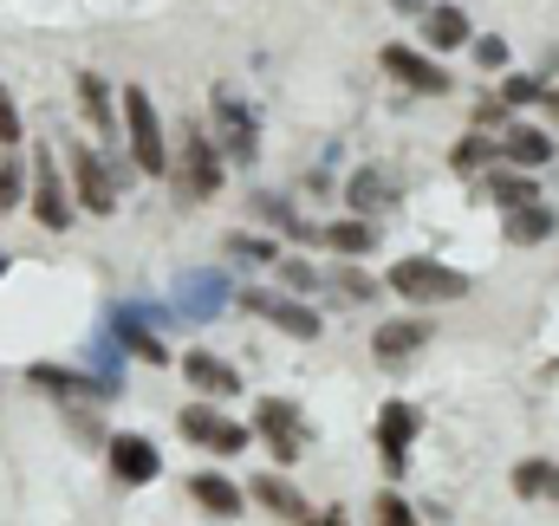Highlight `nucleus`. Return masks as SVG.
I'll list each match as a JSON object with an SVG mask.
<instances>
[{
  "mask_svg": "<svg viewBox=\"0 0 559 526\" xmlns=\"http://www.w3.org/2000/svg\"><path fill=\"white\" fill-rule=\"evenodd\" d=\"M391 286H397L411 306H449V299H462V292H468V279H462L455 266L423 261V254H411V261L391 266Z\"/></svg>",
  "mask_w": 559,
  "mask_h": 526,
  "instance_id": "obj_1",
  "label": "nucleus"
},
{
  "mask_svg": "<svg viewBox=\"0 0 559 526\" xmlns=\"http://www.w3.org/2000/svg\"><path fill=\"white\" fill-rule=\"evenodd\" d=\"M124 131H131V156L143 176H169V143H163V118L143 92H124Z\"/></svg>",
  "mask_w": 559,
  "mask_h": 526,
  "instance_id": "obj_2",
  "label": "nucleus"
},
{
  "mask_svg": "<svg viewBox=\"0 0 559 526\" xmlns=\"http://www.w3.org/2000/svg\"><path fill=\"white\" fill-rule=\"evenodd\" d=\"M176 429H182L195 449H215V455H241V449H248V422H235V416H222V409H209V403H189V409L176 416Z\"/></svg>",
  "mask_w": 559,
  "mask_h": 526,
  "instance_id": "obj_3",
  "label": "nucleus"
},
{
  "mask_svg": "<svg viewBox=\"0 0 559 526\" xmlns=\"http://www.w3.org/2000/svg\"><path fill=\"white\" fill-rule=\"evenodd\" d=\"M384 72H391L404 92H417V98H442V92H449V72H442L429 52H417V46H384Z\"/></svg>",
  "mask_w": 559,
  "mask_h": 526,
  "instance_id": "obj_4",
  "label": "nucleus"
},
{
  "mask_svg": "<svg viewBox=\"0 0 559 526\" xmlns=\"http://www.w3.org/2000/svg\"><path fill=\"white\" fill-rule=\"evenodd\" d=\"M33 215H39V228H72V195H66V182H59V163L39 150V163H33Z\"/></svg>",
  "mask_w": 559,
  "mask_h": 526,
  "instance_id": "obj_5",
  "label": "nucleus"
},
{
  "mask_svg": "<svg viewBox=\"0 0 559 526\" xmlns=\"http://www.w3.org/2000/svg\"><path fill=\"white\" fill-rule=\"evenodd\" d=\"M66 163H72V189H79V208H92V215H118V189H111L105 163H98L92 150H66Z\"/></svg>",
  "mask_w": 559,
  "mask_h": 526,
  "instance_id": "obj_6",
  "label": "nucleus"
},
{
  "mask_svg": "<svg viewBox=\"0 0 559 526\" xmlns=\"http://www.w3.org/2000/svg\"><path fill=\"white\" fill-rule=\"evenodd\" d=\"M254 429L267 435V449H274L280 468H293V462H299V409H293V403L267 396V403L254 409Z\"/></svg>",
  "mask_w": 559,
  "mask_h": 526,
  "instance_id": "obj_7",
  "label": "nucleus"
},
{
  "mask_svg": "<svg viewBox=\"0 0 559 526\" xmlns=\"http://www.w3.org/2000/svg\"><path fill=\"white\" fill-rule=\"evenodd\" d=\"M222 189V150L189 124V143H182V195H215Z\"/></svg>",
  "mask_w": 559,
  "mask_h": 526,
  "instance_id": "obj_8",
  "label": "nucleus"
},
{
  "mask_svg": "<svg viewBox=\"0 0 559 526\" xmlns=\"http://www.w3.org/2000/svg\"><path fill=\"white\" fill-rule=\"evenodd\" d=\"M111 475H118L124 488L156 481V475H163V455H156V442H143V435H111Z\"/></svg>",
  "mask_w": 559,
  "mask_h": 526,
  "instance_id": "obj_9",
  "label": "nucleus"
},
{
  "mask_svg": "<svg viewBox=\"0 0 559 526\" xmlns=\"http://www.w3.org/2000/svg\"><path fill=\"white\" fill-rule=\"evenodd\" d=\"M411 442H417V409H411V403H384V416H378V449H384V468H391V475H404Z\"/></svg>",
  "mask_w": 559,
  "mask_h": 526,
  "instance_id": "obj_10",
  "label": "nucleus"
},
{
  "mask_svg": "<svg viewBox=\"0 0 559 526\" xmlns=\"http://www.w3.org/2000/svg\"><path fill=\"white\" fill-rule=\"evenodd\" d=\"M248 312L274 319L280 332H293V338H319V312H306V306L286 299V292H248Z\"/></svg>",
  "mask_w": 559,
  "mask_h": 526,
  "instance_id": "obj_11",
  "label": "nucleus"
},
{
  "mask_svg": "<svg viewBox=\"0 0 559 526\" xmlns=\"http://www.w3.org/2000/svg\"><path fill=\"white\" fill-rule=\"evenodd\" d=\"M495 143H501V156H508L514 169H540V163H554V136L534 131V124H514V118H508Z\"/></svg>",
  "mask_w": 559,
  "mask_h": 526,
  "instance_id": "obj_12",
  "label": "nucleus"
},
{
  "mask_svg": "<svg viewBox=\"0 0 559 526\" xmlns=\"http://www.w3.org/2000/svg\"><path fill=\"white\" fill-rule=\"evenodd\" d=\"M182 378L202 396H235L241 391V371H235L228 358H215V351H189V358H182Z\"/></svg>",
  "mask_w": 559,
  "mask_h": 526,
  "instance_id": "obj_13",
  "label": "nucleus"
},
{
  "mask_svg": "<svg viewBox=\"0 0 559 526\" xmlns=\"http://www.w3.org/2000/svg\"><path fill=\"white\" fill-rule=\"evenodd\" d=\"M215 118H222V156H235V163H248V156L261 150V131H254V118H248V111H241V105H235L228 92L215 98Z\"/></svg>",
  "mask_w": 559,
  "mask_h": 526,
  "instance_id": "obj_14",
  "label": "nucleus"
},
{
  "mask_svg": "<svg viewBox=\"0 0 559 526\" xmlns=\"http://www.w3.org/2000/svg\"><path fill=\"white\" fill-rule=\"evenodd\" d=\"M554 228H559V208H547L540 195L521 202V208H508V241H514V248H534V241H547Z\"/></svg>",
  "mask_w": 559,
  "mask_h": 526,
  "instance_id": "obj_15",
  "label": "nucleus"
},
{
  "mask_svg": "<svg viewBox=\"0 0 559 526\" xmlns=\"http://www.w3.org/2000/svg\"><path fill=\"white\" fill-rule=\"evenodd\" d=\"M423 338H429V325H423V319H391V325H378L371 351H378V364H404Z\"/></svg>",
  "mask_w": 559,
  "mask_h": 526,
  "instance_id": "obj_16",
  "label": "nucleus"
},
{
  "mask_svg": "<svg viewBox=\"0 0 559 526\" xmlns=\"http://www.w3.org/2000/svg\"><path fill=\"white\" fill-rule=\"evenodd\" d=\"M189 494H195V507H209L215 521H235V514L248 507V501H241V488H235L228 475H195V481H189Z\"/></svg>",
  "mask_w": 559,
  "mask_h": 526,
  "instance_id": "obj_17",
  "label": "nucleus"
},
{
  "mask_svg": "<svg viewBox=\"0 0 559 526\" xmlns=\"http://www.w3.org/2000/svg\"><path fill=\"white\" fill-rule=\"evenodd\" d=\"M423 33H429V46H436V52H455V46H468V39H475V26H468V13H462V7H429Z\"/></svg>",
  "mask_w": 559,
  "mask_h": 526,
  "instance_id": "obj_18",
  "label": "nucleus"
},
{
  "mask_svg": "<svg viewBox=\"0 0 559 526\" xmlns=\"http://www.w3.org/2000/svg\"><path fill=\"white\" fill-rule=\"evenodd\" d=\"M495 156H501V143H495L488 131H468L462 143H455V150H449V163H455L462 176H481V169H488Z\"/></svg>",
  "mask_w": 559,
  "mask_h": 526,
  "instance_id": "obj_19",
  "label": "nucleus"
},
{
  "mask_svg": "<svg viewBox=\"0 0 559 526\" xmlns=\"http://www.w3.org/2000/svg\"><path fill=\"white\" fill-rule=\"evenodd\" d=\"M391 195H397V182H391L384 169H358V176H352V189H345V202H352V208H384Z\"/></svg>",
  "mask_w": 559,
  "mask_h": 526,
  "instance_id": "obj_20",
  "label": "nucleus"
},
{
  "mask_svg": "<svg viewBox=\"0 0 559 526\" xmlns=\"http://www.w3.org/2000/svg\"><path fill=\"white\" fill-rule=\"evenodd\" d=\"M514 488H521L527 501H559V468L554 462H521V468H514Z\"/></svg>",
  "mask_w": 559,
  "mask_h": 526,
  "instance_id": "obj_21",
  "label": "nucleus"
},
{
  "mask_svg": "<svg viewBox=\"0 0 559 526\" xmlns=\"http://www.w3.org/2000/svg\"><path fill=\"white\" fill-rule=\"evenodd\" d=\"M319 241H325L332 254H365V248L378 241V228H371V222H332V228H325Z\"/></svg>",
  "mask_w": 559,
  "mask_h": 526,
  "instance_id": "obj_22",
  "label": "nucleus"
},
{
  "mask_svg": "<svg viewBox=\"0 0 559 526\" xmlns=\"http://www.w3.org/2000/svg\"><path fill=\"white\" fill-rule=\"evenodd\" d=\"M79 98H85V118H92V131L105 136V131H111V85H105L98 72H85V79H79Z\"/></svg>",
  "mask_w": 559,
  "mask_h": 526,
  "instance_id": "obj_23",
  "label": "nucleus"
},
{
  "mask_svg": "<svg viewBox=\"0 0 559 526\" xmlns=\"http://www.w3.org/2000/svg\"><path fill=\"white\" fill-rule=\"evenodd\" d=\"M254 501H267V507H280L286 521H306V501L280 481V475H267V481H254Z\"/></svg>",
  "mask_w": 559,
  "mask_h": 526,
  "instance_id": "obj_24",
  "label": "nucleus"
},
{
  "mask_svg": "<svg viewBox=\"0 0 559 526\" xmlns=\"http://www.w3.org/2000/svg\"><path fill=\"white\" fill-rule=\"evenodd\" d=\"M26 378H33V384H46V391H59V396H98V384H92V378H72V371H52V364H33Z\"/></svg>",
  "mask_w": 559,
  "mask_h": 526,
  "instance_id": "obj_25",
  "label": "nucleus"
},
{
  "mask_svg": "<svg viewBox=\"0 0 559 526\" xmlns=\"http://www.w3.org/2000/svg\"><path fill=\"white\" fill-rule=\"evenodd\" d=\"M495 195H501V208H521V202H534V182L501 169V176H495Z\"/></svg>",
  "mask_w": 559,
  "mask_h": 526,
  "instance_id": "obj_26",
  "label": "nucleus"
},
{
  "mask_svg": "<svg viewBox=\"0 0 559 526\" xmlns=\"http://www.w3.org/2000/svg\"><path fill=\"white\" fill-rule=\"evenodd\" d=\"M20 189H26V169L20 163H0V215L20 208Z\"/></svg>",
  "mask_w": 559,
  "mask_h": 526,
  "instance_id": "obj_27",
  "label": "nucleus"
},
{
  "mask_svg": "<svg viewBox=\"0 0 559 526\" xmlns=\"http://www.w3.org/2000/svg\"><path fill=\"white\" fill-rule=\"evenodd\" d=\"M468 46H475V65H488V72L508 65V39H468Z\"/></svg>",
  "mask_w": 559,
  "mask_h": 526,
  "instance_id": "obj_28",
  "label": "nucleus"
},
{
  "mask_svg": "<svg viewBox=\"0 0 559 526\" xmlns=\"http://www.w3.org/2000/svg\"><path fill=\"white\" fill-rule=\"evenodd\" d=\"M495 98H501V105H534V98H540V79H508Z\"/></svg>",
  "mask_w": 559,
  "mask_h": 526,
  "instance_id": "obj_29",
  "label": "nucleus"
},
{
  "mask_svg": "<svg viewBox=\"0 0 559 526\" xmlns=\"http://www.w3.org/2000/svg\"><path fill=\"white\" fill-rule=\"evenodd\" d=\"M13 143H20V111H13V98L0 85V150H13Z\"/></svg>",
  "mask_w": 559,
  "mask_h": 526,
  "instance_id": "obj_30",
  "label": "nucleus"
},
{
  "mask_svg": "<svg viewBox=\"0 0 559 526\" xmlns=\"http://www.w3.org/2000/svg\"><path fill=\"white\" fill-rule=\"evenodd\" d=\"M378 521H384V526H417V514H411L397 494H378Z\"/></svg>",
  "mask_w": 559,
  "mask_h": 526,
  "instance_id": "obj_31",
  "label": "nucleus"
},
{
  "mask_svg": "<svg viewBox=\"0 0 559 526\" xmlns=\"http://www.w3.org/2000/svg\"><path fill=\"white\" fill-rule=\"evenodd\" d=\"M495 124H508V105L501 98H481L475 105V131H495Z\"/></svg>",
  "mask_w": 559,
  "mask_h": 526,
  "instance_id": "obj_32",
  "label": "nucleus"
},
{
  "mask_svg": "<svg viewBox=\"0 0 559 526\" xmlns=\"http://www.w3.org/2000/svg\"><path fill=\"white\" fill-rule=\"evenodd\" d=\"M228 254H248V261H274V241H248V235H235V241H228Z\"/></svg>",
  "mask_w": 559,
  "mask_h": 526,
  "instance_id": "obj_33",
  "label": "nucleus"
},
{
  "mask_svg": "<svg viewBox=\"0 0 559 526\" xmlns=\"http://www.w3.org/2000/svg\"><path fill=\"white\" fill-rule=\"evenodd\" d=\"M312 279H319V273H312V266H299V261H286V286H312Z\"/></svg>",
  "mask_w": 559,
  "mask_h": 526,
  "instance_id": "obj_34",
  "label": "nucleus"
},
{
  "mask_svg": "<svg viewBox=\"0 0 559 526\" xmlns=\"http://www.w3.org/2000/svg\"><path fill=\"white\" fill-rule=\"evenodd\" d=\"M299 526H345V521H332V514H306Z\"/></svg>",
  "mask_w": 559,
  "mask_h": 526,
  "instance_id": "obj_35",
  "label": "nucleus"
},
{
  "mask_svg": "<svg viewBox=\"0 0 559 526\" xmlns=\"http://www.w3.org/2000/svg\"><path fill=\"white\" fill-rule=\"evenodd\" d=\"M391 7H397V13H423V7H429V0H391Z\"/></svg>",
  "mask_w": 559,
  "mask_h": 526,
  "instance_id": "obj_36",
  "label": "nucleus"
},
{
  "mask_svg": "<svg viewBox=\"0 0 559 526\" xmlns=\"http://www.w3.org/2000/svg\"><path fill=\"white\" fill-rule=\"evenodd\" d=\"M547 105H559V98H547Z\"/></svg>",
  "mask_w": 559,
  "mask_h": 526,
  "instance_id": "obj_37",
  "label": "nucleus"
}]
</instances>
